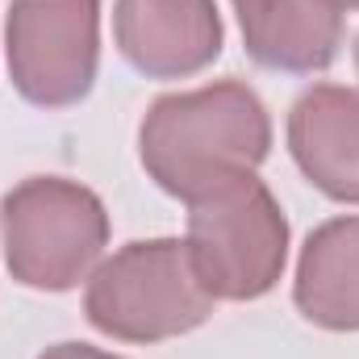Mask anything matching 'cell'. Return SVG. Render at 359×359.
I'll return each mask as SVG.
<instances>
[{
	"label": "cell",
	"instance_id": "cell-1",
	"mask_svg": "<svg viewBox=\"0 0 359 359\" xmlns=\"http://www.w3.org/2000/svg\"><path fill=\"white\" fill-rule=\"evenodd\" d=\"M268 151V104L238 76L192 92H168L151 100L138 126V159L147 176L184 205L255 172Z\"/></svg>",
	"mask_w": 359,
	"mask_h": 359
},
{
	"label": "cell",
	"instance_id": "cell-2",
	"mask_svg": "<svg viewBox=\"0 0 359 359\" xmlns=\"http://www.w3.org/2000/svg\"><path fill=\"white\" fill-rule=\"evenodd\" d=\"M184 238H134L100 259L84 288L88 322L117 343H168L213 318Z\"/></svg>",
	"mask_w": 359,
	"mask_h": 359
},
{
	"label": "cell",
	"instance_id": "cell-3",
	"mask_svg": "<svg viewBox=\"0 0 359 359\" xmlns=\"http://www.w3.org/2000/svg\"><path fill=\"white\" fill-rule=\"evenodd\" d=\"M4 264L34 292H67L88 280L109 247V213L88 184L29 176L0 201Z\"/></svg>",
	"mask_w": 359,
	"mask_h": 359
},
{
	"label": "cell",
	"instance_id": "cell-4",
	"mask_svg": "<svg viewBox=\"0 0 359 359\" xmlns=\"http://www.w3.org/2000/svg\"><path fill=\"white\" fill-rule=\"evenodd\" d=\"M184 247L213 301H259L288 264V217L255 172L188 205Z\"/></svg>",
	"mask_w": 359,
	"mask_h": 359
},
{
	"label": "cell",
	"instance_id": "cell-5",
	"mask_svg": "<svg viewBox=\"0 0 359 359\" xmlns=\"http://www.w3.org/2000/svg\"><path fill=\"white\" fill-rule=\"evenodd\" d=\"M4 55L13 88L29 104H80L100 67V0H13Z\"/></svg>",
	"mask_w": 359,
	"mask_h": 359
},
{
	"label": "cell",
	"instance_id": "cell-6",
	"mask_svg": "<svg viewBox=\"0 0 359 359\" xmlns=\"http://www.w3.org/2000/svg\"><path fill=\"white\" fill-rule=\"evenodd\" d=\"M113 38L121 59L147 80H188L226 42L217 0H117Z\"/></svg>",
	"mask_w": 359,
	"mask_h": 359
},
{
	"label": "cell",
	"instance_id": "cell-7",
	"mask_svg": "<svg viewBox=\"0 0 359 359\" xmlns=\"http://www.w3.org/2000/svg\"><path fill=\"white\" fill-rule=\"evenodd\" d=\"M288 151L322 196L359 205V88L313 84L288 109Z\"/></svg>",
	"mask_w": 359,
	"mask_h": 359
},
{
	"label": "cell",
	"instance_id": "cell-8",
	"mask_svg": "<svg viewBox=\"0 0 359 359\" xmlns=\"http://www.w3.org/2000/svg\"><path fill=\"white\" fill-rule=\"evenodd\" d=\"M247 55L284 76H313L339 59L343 8L330 0H230Z\"/></svg>",
	"mask_w": 359,
	"mask_h": 359
},
{
	"label": "cell",
	"instance_id": "cell-9",
	"mask_svg": "<svg viewBox=\"0 0 359 359\" xmlns=\"http://www.w3.org/2000/svg\"><path fill=\"white\" fill-rule=\"evenodd\" d=\"M292 301L301 318L322 330H359V217H330L305 238Z\"/></svg>",
	"mask_w": 359,
	"mask_h": 359
},
{
	"label": "cell",
	"instance_id": "cell-10",
	"mask_svg": "<svg viewBox=\"0 0 359 359\" xmlns=\"http://www.w3.org/2000/svg\"><path fill=\"white\" fill-rule=\"evenodd\" d=\"M38 359H121V355L100 351V347H88V343H55V347H46Z\"/></svg>",
	"mask_w": 359,
	"mask_h": 359
},
{
	"label": "cell",
	"instance_id": "cell-11",
	"mask_svg": "<svg viewBox=\"0 0 359 359\" xmlns=\"http://www.w3.org/2000/svg\"><path fill=\"white\" fill-rule=\"evenodd\" d=\"M330 4H339L343 13H347V8H355V13H359V0H330Z\"/></svg>",
	"mask_w": 359,
	"mask_h": 359
},
{
	"label": "cell",
	"instance_id": "cell-12",
	"mask_svg": "<svg viewBox=\"0 0 359 359\" xmlns=\"http://www.w3.org/2000/svg\"><path fill=\"white\" fill-rule=\"evenodd\" d=\"M355 72H359V34H355Z\"/></svg>",
	"mask_w": 359,
	"mask_h": 359
}]
</instances>
